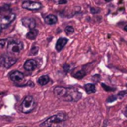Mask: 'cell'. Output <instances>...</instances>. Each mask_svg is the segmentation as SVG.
Returning a JSON list of instances; mask_svg holds the SVG:
<instances>
[{
    "label": "cell",
    "mask_w": 127,
    "mask_h": 127,
    "mask_svg": "<svg viewBox=\"0 0 127 127\" xmlns=\"http://www.w3.org/2000/svg\"><path fill=\"white\" fill-rule=\"evenodd\" d=\"M124 30H125V32H127V25H125V26L124 27Z\"/></svg>",
    "instance_id": "83f0119b"
},
{
    "label": "cell",
    "mask_w": 127,
    "mask_h": 127,
    "mask_svg": "<svg viewBox=\"0 0 127 127\" xmlns=\"http://www.w3.org/2000/svg\"><path fill=\"white\" fill-rule=\"evenodd\" d=\"M85 71H78V72H76V73H73L72 74V76L74 77V78H78V79H81V78H83L85 76Z\"/></svg>",
    "instance_id": "e0dca14e"
},
{
    "label": "cell",
    "mask_w": 127,
    "mask_h": 127,
    "mask_svg": "<svg viewBox=\"0 0 127 127\" xmlns=\"http://www.w3.org/2000/svg\"><path fill=\"white\" fill-rule=\"evenodd\" d=\"M6 44H7V41L5 39H0V49L4 48L6 45Z\"/></svg>",
    "instance_id": "44dd1931"
},
{
    "label": "cell",
    "mask_w": 127,
    "mask_h": 127,
    "mask_svg": "<svg viewBox=\"0 0 127 127\" xmlns=\"http://www.w3.org/2000/svg\"><path fill=\"white\" fill-rule=\"evenodd\" d=\"M54 93L58 98L69 102H77L82 97V94L78 92V89L73 87L65 88V87L58 86L54 89Z\"/></svg>",
    "instance_id": "6da1fadb"
},
{
    "label": "cell",
    "mask_w": 127,
    "mask_h": 127,
    "mask_svg": "<svg viewBox=\"0 0 127 127\" xmlns=\"http://www.w3.org/2000/svg\"><path fill=\"white\" fill-rule=\"evenodd\" d=\"M2 26H1V23H0V34H1V31H2Z\"/></svg>",
    "instance_id": "f1b7e54d"
},
{
    "label": "cell",
    "mask_w": 127,
    "mask_h": 127,
    "mask_svg": "<svg viewBox=\"0 0 127 127\" xmlns=\"http://www.w3.org/2000/svg\"><path fill=\"white\" fill-rule=\"evenodd\" d=\"M125 94H126V92H125V91H124V92H120L118 94V96L119 97H122L124 95H125Z\"/></svg>",
    "instance_id": "484cf974"
},
{
    "label": "cell",
    "mask_w": 127,
    "mask_h": 127,
    "mask_svg": "<svg viewBox=\"0 0 127 127\" xmlns=\"http://www.w3.org/2000/svg\"><path fill=\"white\" fill-rule=\"evenodd\" d=\"M63 68H64V70L65 71H69V70H70V65H68V64H64V66H63Z\"/></svg>",
    "instance_id": "d4e9b609"
},
{
    "label": "cell",
    "mask_w": 127,
    "mask_h": 127,
    "mask_svg": "<svg viewBox=\"0 0 127 127\" xmlns=\"http://www.w3.org/2000/svg\"><path fill=\"white\" fill-rule=\"evenodd\" d=\"M49 82H50V78L47 75H44V76L40 77V78H38V80H37V83L40 85H47Z\"/></svg>",
    "instance_id": "9a60e30c"
},
{
    "label": "cell",
    "mask_w": 127,
    "mask_h": 127,
    "mask_svg": "<svg viewBox=\"0 0 127 127\" xmlns=\"http://www.w3.org/2000/svg\"><path fill=\"white\" fill-rule=\"evenodd\" d=\"M91 12L96 14V13L99 12V9H95V8H91Z\"/></svg>",
    "instance_id": "cb8c5ba5"
},
{
    "label": "cell",
    "mask_w": 127,
    "mask_h": 127,
    "mask_svg": "<svg viewBox=\"0 0 127 127\" xmlns=\"http://www.w3.org/2000/svg\"><path fill=\"white\" fill-rule=\"evenodd\" d=\"M38 51H39V48L37 45H33L32 48L31 49L30 51V55H37L38 53Z\"/></svg>",
    "instance_id": "ac0fdd59"
},
{
    "label": "cell",
    "mask_w": 127,
    "mask_h": 127,
    "mask_svg": "<svg viewBox=\"0 0 127 127\" xmlns=\"http://www.w3.org/2000/svg\"><path fill=\"white\" fill-rule=\"evenodd\" d=\"M37 34H38V31L37 29H31L28 33H27L26 37L28 39H30V40H33V39H35L37 37Z\"/></svg>",
    "instance_id": "5bb4252c"
},
{
    "label": "cell",
    "mask_w": 127,
    "mask_h": 127,
    "mask_svg": "<svg viewBox=\"0 0 127 127\" xmlns=\"http://www.w3.org/2000/svg\"><path fill=\"white\" fill-rule=\"evenodd\" d=\"M55 2L58 4H65L67 3V0H55Z\"/></svg>",
    "instance_id": "603a6c76"
},
{
    "label": "cell",
    "mask_w": 127,
    "mask_h": 127,
    "mask_svg": "<svg viewBox=\"0 0 127 127\" xmlns=\"http://www.w3.org/2000/svg\"><path fill=\"white\" fill-rule=\"evenodd\" d=\"M117 99V97L116 96H111V97H109L107 98V102L108 103H111V102H113V101H115Z\"/></svg>",
    "instance_id": "7402d4cb"
},
{
    "label": "cell",
    "mask_w": 127,
    "mask_h": 127,
    "mask_svg": "<svg viewBox=\"0 0 127 127\" xmlns=\"http://www.w3.org/2000/svg\"><path fill=\"white\" fill-rule=\"evenodd\" d=\"M8 51L13 54H18L23 50V44L21 41L16 40V39H11L7 44Z\"/></svg>",
    "instance_id": "277c9868"
},
{
    "label": "cell",
    "mask_w": 127,
    "mask_h": 127,
    "mask_svg": "<svg viewBox=\"0 0 127 127\" xmlns=\"http://www.w3.org/2000/svg\"><path fill=\"white\" fill-rule=\"evenodd\" d=\"M22 24H23L25 27L30 29V30L31 29H34L36 27V25H37L35 19L32 18H24L23 19H22Z\"/></svg>",
    "instance_id": "9c48e42d"
},
{
    "label": "cell",
    "mask_w": 127,
    "mask_h": 127,
    "mask_svg": "<svg viewBox=\"0 0 127 127\" xmlns=\"http://www.w3.org/2000/svg\"><path fill=\"white\" fill-rule=\"evenodd\" d=\"M67 118V115L64 112H59L53 116L50 117L49 118L44 121L40 125L41 127H63L62 124Z\"/></svg>",
    "instance_id": "7a4b0ae2"
},
{
    "label": "cell",
    "mask_w": 127,
    "mask_h": 127,
    "mask_svg": "<svg viewBox=\"0 0 127 127\" xmlns=\"http://www.w3.org/2000/svg\"><path fill=\"white\" fill-rule=\"evenodd\" d=\"M68 42V39L67 38H64V37H60L58 41H57V44H56V50L58 51H62L64 45L67 44Z\"/></svg>",
    "instance_id": "8fae6325"
},
{
    "label": "cell",
    "mask_w": 127,
    "mask_h": 127,
    "mask_svg": "<svg viewBox=\"0 0 127 127\" xmlns=\"http://www.w3.org/2000/svg\"><path fill=\"white\" fill-rule=\"evenodd\" d=\"M105 1H106V2H111V0H105Z\"/></svg>",
    "instance_id": "f546056e"
},
{
    "label": "cell",
    "mask_w": 127,
    "mask_h": 127,
    "mask_svg": "<svg viewBox=\"0 0 127 127\" xmlns=\"http://www.w3.org/2000/svg\"><path fill=\"white\" fill-rule=\"evenodd\" d=\"M64 32L67 35H71L74 32V28L72 26H66L65 29H64Z\"/></svg>",
    "instance_id": "d6986e66"
},
{
    "label": "cell",
    "mask_w": 127,
    "mask_h": 127,
    "mask_svg": "<svg viewBox=\"0 0 127 127\" xmlns=\"http://www.w3.org/2000/svg\"><path fill=\"white\" fill-rule=\"evenodd\" d=\"M102 87L104 89V90L106 91V92H114L116 89L115 88H111V87L108 86V85H106L105 84H102Z\"/></svg>",
    "instance_id": "ffe728a7"
},
{
    "label": "cell",
    "mask_w": 127,
    "mask_h": 127,
    "mask_svg": "<svg viewBox=\"0 0 127 127\" xmlns=\"http://www.w3.org/2000/svg\"><path fill=\"white\" fill-rule=\"evenodd\" d=\"M16 18V15L14 13H10V14L4 16L1 19H0V23H1V26L3 29H4L5 27H7L10 24H11L13 22V20Z\"/></svg>",
    "instance_id": "52a82bcc"
},
{
    "label": "cell",
    "mask_w": 127,
    "mask_h": 127,
    "mask_svg": "<svg viewBox=\"0 0 127 127\" xmlns=\"http://www.w3.org/2000/svg\"><path fill=\"white\" fill-rule=\"evenodd\" d=\"M85 90L87 93H94L96 92V86L93 84H86L85 85Z\"/></svg>",
    "instance_id": "2e32d148"
},
{
    "label": "cell",
    "mask_w": 127,
    "mask_h": 127,
    "mask_svg": "<svg viewBox=\"0 0 127 127\" xmlns=\"http://www.w3.org/2000/svg\"><path fill=\"white\" fill-rule=\"evenodd\" d=\"M44 21H45V23L47 24V25H54V24L57 23V21H58V18H57L55 15L50 14V15H48V16L45 17Z\"/></svg>",
    "instance_id": "7c38bea8"
},
{
    "label": "cell",
    "mask_w": 127,
    "mask_h": 127,
    "mask_svg": "<svg viewBox=\"0 0 127 127\" xmlns=\"http://www.w3.org/2000/svg\"><path fill=\"white\" fill-rule=\"evenodd\" d=\"M24 67L28 71H34L37 67V62L34 59H29L27 61H25V64H24Z\"/></svg>",
    "instance_id": "ba28073f"
},
{
    "label": "cell",
    "mask_w": 127,
    "mask_h": 127,
    "mask_svg": "<svg viewBox=\"0 0 127 127\" xmlns=\"http://www.w3.org/2000/svg\"><path fill=\"white\" fill-rule=\"evenodd\" d=\"M124 113H125V117H127V107L125 108V112H124Z\"/></svg>",
    "instance_id": "4316f807"
},
{
    "label": "cell",
    "mask_w": 127,
    "mask_h": 127,
    "mask_svg": "<svg viewBox=\"0 0 127 127\" xmlns=\"http://www.w3.org/2000/svg\"><path fill=\"white\" fill-rule=\"evenodd\" d=\"M35 108V100L32 96H27L22 101L20 110L23 113H30Z\"/></svg>",
    "instance_id": "3957f363"
},
{
    "label": "cell",
    "mask_w": 127,
    "mask_h": 127,
    "mask_svg": "<svg viewBox=\"0 0 127 127\" xmlns=\"http://www.w3.org/2000/svg\"><path fill=\"white\" fill-rule=\"evenodd\" d=\"M22 7L25 10L29 11H37L42 8V4L38 2H33V1H25L22 4Z\"/></svg>",
    "instance_id": "8992f818"
},
{
    "label": "cell",
    "mask_w": 127,
    "mask_h": 127,
    "mask_svg": "<svg viewBox=\"0 0 127 127\" xmlns=\"http://www.w3.org/2000/svg\"><path fill=\"white\" fill-rule=\"evenodd\" d=\"M11 13V9L9 5H3L0 6V16H6V15Z\"/></svg>",
    "instance_id": "4fadbf2b"
},
{
    "label": "cell",
    "mask_w": 127,
    "mask_h": 127,
    "mask_svg": "<svg viewBox=\"0 0 127 127\" xmlns=\"http://www.w3.org/2000/svg\"><path fill=\"white\" fill-rule=\"evenodd\" d=\"M17 62V58L9 54H4L0 58V65L5 69H9Z\"/></svg>",
    "instance_id": "5b68a950"
},
{
    "label": "cell",
    "mask_w": 127,
    "mask_h": 127,
    "mask_svg": "<svg viewBox=\"0 0 127 127\" xmlns=\"http://www.w3.org/2000/svg\"><path fill=\"white\" fill-rule=\"evenodd\" d=\"M24 74L18 71H14L11 72L10 74V78L14 82H20L24 79Z\"/></svg>",
    "instance_id": "30bf717a"
}]
</instances>
